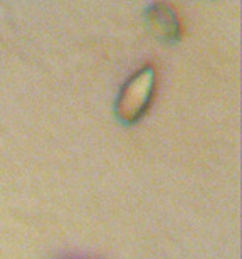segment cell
<instances>
[{
  "label": "cell",
  "mask_w": 242,
  "mask_h": 259,
  "mask_svg": "<svg viewBox=\"0 0 242 259\" xmlns=\"http://www.w3.org/2000/svg\"><path fill=\"white\" fill-rule=\"evenodd\" d=\"M157 90V71L147 64L138 69L123 84L115 101V115L118 121L130 126L145 116Z\"/></svg>",
  "instance_id": "cell-1"
},
{
  "label": "cell",
  "mask_w": 242,
  "mask_h": 259,
  "mask_svg": "<svg viewBox=\"0 0 242 259\" xmlns=\"http://www.w3.org/2000/svg\"><path fill=\"white\" fill-rule=\"evenodd\" d=\"M147 29L158 42L173 44L182 35V25L175 9L167 2H152L145 9Z\"/></svg>",
  "instance_id": "cell-2"
}]
</instances>
